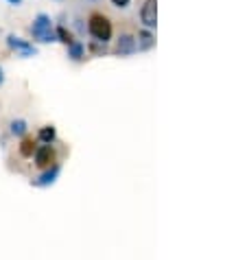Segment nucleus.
I'll use <instances>...</instances> for the list:
<instances>
[{
    "mask_svg": "<svg viewBox=\"0 0 247 260\" xmlns=\"http://www.w3.org/2000/svg\"><path fill=\"white\" fill-rule=\"evenodd\" d=\"M88 31L99 44H107V42L112 40L114 26L110 22V18L103 16V13H92L90 20H88Z\"/></svg>",
    "mask_w": 247,
    "mask_h": 260,
    "instance_id": "1",
    "label": "nucleus"
},
{
    "mask_svg": "<svg viewBox=\"0 0 247 260\" xmlns=\"http://www.w3.org/2000/svg\"><path fill=\"white\" fill-rule=\"evenodd\" d=\"M31 35H33V40H38V42H57L53 22H50V18L46 13H40V16L33 20Z\"/></svg>",
    "mask_w": 247,
    "mask_h": 260,
    "instance_id": "2",
    "label": "nucleus"
},
{
    "mask_svg": "<svg viewBox=\"0 0 247 260\" xmlns=\"http://www.w3.org/2000/svg\"><path fill=\"white\" fill-rule=\"evenodd\" d=\"M33 157H35V164H38L40 169H48V166H53L57 162L53 144H42V147H38Z\"/></svg>",
    "mask_w": 247,
    "mask_h": 260,
    "instance_id": "3",
    "label": "nucleus"
},
{
    "mask_svg": "<svg viewBox=\"0 0 247 260\" xmlns=\"http://www.w3.org/2000/svg\"><path fill=\"white\" fill-rule=\"evenodd\" d=\"M7 44H9L11 50H16L20 57H33V55H38V48H35L33 44H28L26 40L18 38V35H9V38H7Z\"/></svg>",
    "mask_w": 247,
    "mask_h": 260,
    "instance_id": "4",
    "label": "nucleus"
},
{
    "mask_svg": "<svg viewBox=\"0 0 247 260\" xmlns=\"http://www.w3.org/2000/svg\"><path fill=\"white\" fill-rule=\"evenodd\" d=\"M140 20L149 28L158 26V0H144L142 9H140Z\"/></svg>",
    "mask_w": 247,
    "mask_h": 260,
    "instance_id": "5",
    "label": "nucleus"
},
{
    "mask_svg": "<svg viewBox=\"0 0 247 260\" xmlns=\"http://www.w3.org/2000/svg\"><path fill=\"white\" fill-rule=\"evenodd\" d=\"M59 173H61V164H53V166H48V169L42 173V175L38 179H33V186H40V188H44V186H50V184H55L57 182V177H59Z\"/></svg>",
    "mask_w": 247,
    "mask_h": 260,
    "instance_id": "6",
    "label": "nucleus"
},
{
    "mask_svg": "<svg viewBox=\"0 0 247 260\" xmlns=\"http://www.w3.org/2000/svg\"><path fill=\"white\" fill-rule=\"evenodd\" d=\"M116 53L120 57H127V55H134L136 53V38L134 35H120L118 38V44H116Z\"/></svg>",
    "mask_w": 247,
    "mask_h": 260,
    "instance_id": "7",
    "label": "nucleus"
},
{
    "mask_svg": "<svg viewBox=\"0 0 247 260\" xmlns=\"http://www.w3.org/2000/svg\"><path fill=\"white\" fill-rule=\"evenodd\" d=\"M156 44V38L153 33L147 31V28H142L140 33H138V42H136V50H149L151 46Z\"/></svg>",
    "mask_w": 247,
    "mask_h": 260,
    "instance_id": "8",
    "label": "nucleus"
},
{
    "mask_svg": "<svg viewBox=\"0 0 247 260\" xmlns=\"http://www.w3.org/2000/svg\"><path fill=\"white\" fill-rule=\"evenodd\" d=\"M57 138V132H55V127L53 125H46V127H42L40 129V134H38V140L42 144H53Z\"/></svg>",
    "mask_w": 247,
    "mask_h": 260,
    "instance_id": "9",
    "label": "nucleus"
},
{
    "mask_svg": "<svg viewBox=\"0 0 247 260\" xmlns=\"http://www.w3.org/2000/svg\"><path fill=\"white\" fill-rule=\"evenodd\" d=\"M35 149H38V144H35L33 138H24L22 142H20V155L22 157H33Z\"/></svg>",
    "mask_w": 247,
    "mask_h": 260,
    "instance_id": "10",
    "label": "nucleus"
},
{
    "mask_svg": "<svg viewBox=\"0 0 247 260\" xmlns=\"http://www.w3.org/2000/svg\"><path fill=\"white\" fill-rule=\"evenodd\" d=\"M68 57H70V59H83V44H81V42L75 40L68 46Z\"/></svg>",
    "mask_w": 247,
    "mask_h": 260,
    "instance_id": "11",
    "label": "nucleus"
},
{
    "mask_svg": "<svg viewBox=\"0 0 247 260\" xmlns=\"http://www.w3.org/2000/svg\"><path fill=\"white\" fill-rule=\"evenodd\" d=\"M55 35H57V42H64L66 46H70L72 42H75V38H72V33H70V31H66L64 26H57V28H55Z\"/></svg>",
    "mask_w": 247,
    "mask_h": 260,
    "instance_id": "12",
    "label": "nucleus"
},
{
    "mask_svg": "<svg viewBox=\"0 0 247 260\" xmlns=\"http://www.w3.org/2000/svg\"><path fill=\"white\" fill-rule=\"evenodd\" d=\"M11 134L13 136H24L26 134V122L22 118H16V120H11Z\"/></svg>",
    "mask_w": 247,
    "mask_h": 260,
    "instance_id": "13",
    "label": "nucleus"
},
{
    "mask_svg": "<svg viewBox=\"0 0 247 260\" xmlns=\"http://www.w3.org/2000/svg\"><path fill=\"white\" fill-rule=\"evenodd\" d=\"M114 7H118V9H125V7H129V0H112Z\"/></svg>",
    "mask_w": 247,
    "mask_h": 260,
    "instance_id": "14",
    "label": "nucleus"
},
{
    "mask_svg": "<svg viewBox=\"0 0 247 260\" xmlns=\"http://www.w3.org/2000/svg\"><path fill=\"white\" fill-rule=\"evenodd\" d=\"M3 81H5V72H3V68H0V85H3Z\"/></svg>",
    "mask_w": 247,
    "mask_h": 260,
    "instance_id": "15",
    "label": "nucleus"
},
{
    "mask_svg": "<svg viewBox=\"0 0 247 260\" xmlns=\"http://www.w3.org/2000/svg\"><path fill=\"white\" fill-rule=\"evenodd\" d=\"M9 3H11V5H20V3H22V0H9Z\"/></svg>",
    "mask_w": 247,
    "mask_h": 260,
    "instance_id": "16",
    "label": "nucleus"
}]
</instances>
